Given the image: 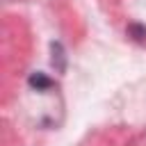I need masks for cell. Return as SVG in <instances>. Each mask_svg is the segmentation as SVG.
Wrapping results in <instances>:
<instances>
[{"mask_svg":"<svg viewBox=\"0 0 146 146\" xmlns=\"http://www.w3.org/2000/svg\"><path fill=\"white\" fill-rule=\"evenodd\" d=\"M130 34H135V39L144 41V36H146V30H144V27H139V25H130Z\"/></svg>","mask_w":146,"mask_h":146,"instance_id":"cell-2","label":"cell"},{"mask_svg":"<svg viewBox=\"0 0 146 146\" xmlns=\"http://www.w3.org/2000/svg\"><path fill=\"white\" fill-rule=\"evenodd\" d=\"M30 84H34V87H50L52 82L48 78H43V75H32L30 78Z\"/></svg>","mask_w":146,"mask_h":146,"instance_id":"cell-1","label":"cell"}]
</instances>
